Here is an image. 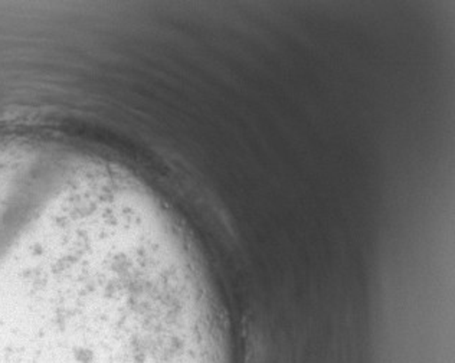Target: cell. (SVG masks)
Here are the masks:
<instances>
[{
  "label": "cell",
  "instance_id": "1",
  "mask_svg": "<svg viewBox=\"0 0 455 363\" xmlns=\"http://www.w3.org/2000/svg\"><path fill=\"white\" fill-rule=\"evenodd\" d=\"M0 363H175L117 208L46 202L0 232Z\"/></svg>",
  "mask_w": 455,
  "mask_h": 363
},
{
  "label": "cell",
  "instance_id": "2",
  "mask_svg": "<svg viewBox=\"0 0 455 363\" xmlns=\"http://www.w3.org/2000/svg\"><path fill=\"white\" fill-rule=\"evenodd\" d=\"M20 172V155L13 141H0V212L15 190Z\"/></svg>",
  "mask_w": 455,
  "mask_h": 363
}]
</instances>
